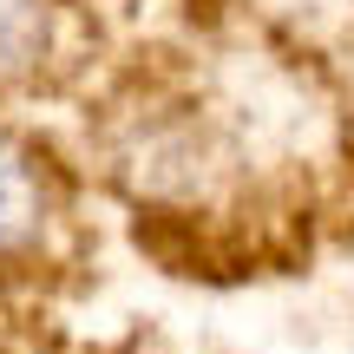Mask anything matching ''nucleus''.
<instances>
[{
	"label": "nucleus",
	"mask_w": 354,
	"mask_h": 354,
	"mask_svg": "<svg viewBox=\"0 0 354 354\" xmlns=\"http://www.w3.org/2000/svg\"><path fill=\"white\" fill-rule=\"evenodd\" d=\"M46 230V184H39L33 158L0 131V256H20Z\"/></svg>",
	"instance_id": "nucleus-1"
},
{
	"label": "nucleus",
	"mask_w": 354,
	"mask_h": 354,
	"mask_svg": "<svg viewBox=\"0 0 354 354\" xmlns=\"http://www.w3.org/2000/svg\"><path fill=\"white\" fill-rule=\"evenodd\" d=\"M53 13L46 0H0V79H26L46 53Z\"/></svg>",
	"instance_id": "nucleus-2"
}]
</instances>
